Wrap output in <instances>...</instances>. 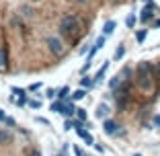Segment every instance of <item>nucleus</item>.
<instances>
[{
  "label": "nucleus",
  "mask_w": 160,
  "mask_h": 156,
  "mask_svg": "<svg viewBox=\"0 0 160 156\" xmlns=\"http://www.w3.org/2000/svg\"><path fill=\"white\" fill-rule=\"evenodd\" d=\"M138 84H140L144 90L152 88V66L146 64V62L138 66Z\"/></svg>",
  "instance_id": "obj_1"
},
{
  "label": "nucleus",
  "mask_w": 160,
  "mask_h": 156,
  "mask_svg": "<svg viewBox=\"0 0 160 156\" xmlns=\"http://www.w3.org/2000/svg\"><path fill=\"white\" fill-rule=\"evenodd\" d=\"M78 29H80V21H78L76 14H66V17L62 19V23H60L62 35H76Z\"/></svg>",
  "instance_id": "obj_2"
},
{
  "label": "nucleus",
  "mask_w": 160,
  "mask_h": 156,
  "mask_svg": "<svg viewBox=\"0 0 160 156\" xmlns=\"http://www.w3.org/2000/svg\"><path fill=\"white\" fill-rule=\"evenodd\" d=\"M45 43H47V48H49V52H53L56 56H60L64 52V41L60 37H47Z\"/></svg>",
  "instance_id": "obj_3"
},
{
  "label": "nucleus",
  "mask_w": 160,
  "mask_h": 156,
  "mask_svg": "<svg viewBox=\"0 0 160 156\" xmlns=\"http://www.w3.org/2000/svg\"><path fill=\"white\" fill-rule=\"evenodd\" d=\"M154 10H158L156 4H154V2H148V4L144 6V10H142V14H140V21H142V23H150L152 17H154Z\"/></svg>",
  "instance_id": "obj_4"
},
{
  "label": "nucleus",
  "mask_w": 160,
  "mask_h": 156,
  "mask_svg": "<svg viewBox=\"0 0 160 156\" xmlns=\"http://www.w3.org/2000/svg\"><path fill=\"white\" fill-rule=\"evenodd\" d=\"M103 128H105V133H109V136H115V133L119 132V125L115 121H111V119H107V121L103 123Z\"/></svg>",
  "instance_id": "obj_5"
},
{
  "label": "nucleus",
  "mask_w": 160,
  "mask_h": 156,
  "mask_svg": "<svg viewBox=\"0 0 160 156\" xmlns=\"http://www.w3.org/2000/svg\"><path fill=\"white\" fill-rule=\"evenodd\" d=\"M76 132H78V136L82 138V140H84L86 144H94V140H92V136H90L88 132H86L84 128H82V125H80V128H76Z\"/></svg>",
  "instance_id": "obj_6"
},
{
  "label": "nucleus",
  "mask_w": 160,
  "mask_h": 156,
  "mask_svg": "<svg viewBox=\"0 0 160 156\" xmlns=\"http://www.w3.org/2000/svg\"><path fill=\"white\" fill-rule=\"evenodd\" d=\"M107 115H109V107H107L105 103H101L99 107H97V117L103 119V117H107Z\"/></svg>",
  "instance_id": "obj_7"
},
{
  "label": "nucleus",
  "mask_w": 160,
  "mask_h": 156,
  "mask_svg": "<svg viewBox=\"0 0 160 156\" xmlns=\"http://www.w3.org/2000/svg\"><path fill=\"white\" fill-rule=\"evenodd\" d=\"M115 27H117V25H115V21H107V23H105V27H103V33L105 35H111L115 31Z\"/></svg>",
  "instance_id": "obj_8"
},
{
  "label": "nucleus",
  "mask_w": 160,
  "mask_h": 156,
  "mask_svg": "<svg viewBox=\"0 0 160 156\" xmlns=\"http://www.w3.org/2000/svg\"><path fill=\"white\" fill-rule=\"evenodd\" d=\"M62 113L66 115V117H72V115L76 113V107L72 103H68V105H64V109H62Z\"/></svg>",
  "instance_id": "obj_9"
},
{
  "label": "nucleus",
  "mask_w": 160,
  "mask_h": 156,
  "mask_svg": "<svg viewBox=\"0 0 160 156\" xmlns=\"http://www.w3.org/2000/svg\"><path fill=\"white\" fill-rule=\"evenodd\" d=\"M107 68H109V62H105L103 66H101V70L97 72V76H94V82H101V80H103V76H105V72H107Z\"/></svg>",
  "instance_id": "obj_10"
},
{
  "label": "nucleus",
  "mask_w": 160,
  "mask_h": 156,
  "mask_svg": "<svg viewBox=\"0 0 160 156\" xmlns=\"http://www.w3.org/2000/svg\"><path fill=\"white\" fill-rule=\"evenodd\" d=\"M84 97H86V90L84 88H78V90L72 93V101H80V99H84Z\"/></svg>",
  "instance_id": "obj_11"
},
{
  "label": "nucleus",
  "mask_w": 160,
  "mask_h": 156,
  "mask_svg": "<svg viewBox=\"0 0 160 156\" xmlns=\"http://www.w3.org/2000/svg\"><path fill=\"white\" fill-rule=\"evenodd\" d=\"M146 37H148L146 29H142V31H138V33H136V41L138 43H144V41H146Z\"/></svg>",
  "instance_id": "obj_12"
},
{
  "label": "nucleus",
  "mask_w": 160,
  "mask_h": 156,
  "mask_svg": "<svg viewBox=\"0 0 160 156\" xmlns=\"http://www.w3.org/2000/svg\"><path fill=\"white\" fill-rule=\"evenodd\" d=\"M136 14H127V19H125V25H127V29H133L136 27Z\"/></svg>",
  "instance_id": "obj_13"
},
{
  "label": "nucleus",
  "mask_w": 160,
  "mask_h": 156,
  "mask_svg": "<svg viewBox=\"0 0 160 156\" xmlns=\"http://www.w3.org/2000/svg\"><path fill=\"white\" fill-rule=\"evenodd\" d=\"M80 84H82V88H90V86L94 84V80L90 78V76H84V78L80 80Z\"/></svg>",
  "instance_id": "obj_14"
},
{
  "label": "nucleus",
  "mask_w": 160,
  "mask_h": 156,
  "mask_svg": "<svg viewBox=\"0 0 160 156\" xmlns=\"http://www.w3.org/2000/svg\"><path fill=\"white\" fill-rule=\"evenodd\" d=\"M119 82H121V76H115V78H113V80H111V82H109V88H117V86H119Z\"/></svg>",
  "instance_id": "obj_15"
},
{
  "label": "nucleus",
  "mask_w": 160,
  "mask_h": 156,
  "mask_svg": "<svg viewBox=\"0 0 160 156\" xmlns=\"http://www.w3.org/2000/svg\"><path fill=\"white\" fill-rule=\"evenodd\" d=\"M123 56H125V48H123V45H119L117 52H115V60H121Z\"/></svg>",
  "instance_id": "obj_16"
},
{
  "label": "nucleus",
  "mask_w": 160,
  "mask_h": 156,
  "mask_svg": "<svg viewBox=\"0 0 160 156\" xmlns=\"http://www.w3.org/2000/svg\"><path fill=\"white\" fill-rule=\"evenodd\" d=\"M62 109H64V103H60V101L52 103V111H58V113H62Z\"/></svg>",
  "instance_id": "obj_17"
},
{
  "label": "nucleus",
  "mask_w": 160,
  "mask_h": 156,
  "mask_svg": "<svg viewBox=\"0 0 160 156\" xmlns=\"http://www.w3.org/2000/svg\"><path fill=\"white\" fill-rule=\"evenodd\" d=\"M68 93H70V88L68 86H64V88H60V93H58V99H66Z\"/></svg>",
  "instance_id": "obj_18"
},
{
  "label": "nucleus",
  "mask_w": 160,
  "mask_h": 156,
  "mask_svg": "<svg viewBox=\"0 0 160 156\" xmlns=\"http://www.w3.org/2000/svg\"><path fill=\"white\" fill-rule=\"evenodd\" d=\"M76 115H78L80 121H86V111L84 109H76Z\"/></svg>",
  "instance_id": "obj_19"
},
{
  "label": "nucleus",
  "mask_w": 160,
  "mask_h": 156,
  "mask_svg": "<svg viewBox=\"0 0 160 156\" xmlns=\"http://www.w3.org/2000/svg\"><path fill=\"white\" fill-rule=\"evenodd\" d=\"M6 66V53L4 49H0V68H4Z\"/></svg>",
  "instance_id": "obj_20"
},
{
  "label": "nucleus",
  "mask_w": 160,
  "mask_h": 156,
  "mask_svg": "<svg viewBox=\"0 0 160 156\" xmlns=\"http://www.w3.org/2000/svg\"><path fill=\"white\" fill-rule=\"evenodd\" d=\"M58 93H60L58 88H49V90L45 93V97H49V99H53V97H58Z\"/></svg>",
  "instance_id": "obj_21"
},
{
  "label": "nucleus",
  "mask_w": 160,
  "mask_h": 156,
  "mask_svg": "<svg viewBox=\"0 0 160 156\" xmlns=\"http://www.w3.org/2000/svg\"><path fill=\"white\" fill-rule=\"evenodd\" d=\"M12 93H14L17 97H25V90H23V88H17V86L12 88Z\"/></svg>",
  "instance_id": "obj_22"
},
{
  "label": "nucleus",
  "mask_w": 160,
  "mask_h": 156,
  "mask_svg": "<svg viewBox=\"0 0 160 156\" xmlns=\"http://www.w3.org/2000/svg\"><path fill=\"white\" fill-rule=\"evenodd\" d=\"M29 107H33V109H39V107H41V103H39V101H29Z\"/></svg>",
  "instance_id": "obj_23"
},
{
  "label": "nucleus",
  "mask_w": 160,
  "mask_h": 156,
  "mask_svg": "<svg viewBox=\"0 0 160 156\" xmlns=\"http://www.w3.org/2000/svg\"><path fill=\"white\" fill-rule=\"evenodd\" d=\"M39 88H41V84H39V82H37V84H31V86H29V90H31V93H35V90H39Z\"/></svg>",
  "instance_id": "obj_24"
},
{
  "label": "nucleus",
  "mask_w": 160,
  "mask_h": 156,
  "mask_svg": "<svg viewBox=\"0 0 160 156\" xmlns=\"http://www.w3.org/2000/svg\"><path fill=\"white\" fill-rule=\"evenodd\" d=\"M17 103H19V105H25V103H27V97H19V99H17Z\"/></svg>",
  "instance_id": "obj_25"
},
{
  "label": "nucleus",
  "mask_w": 160,
  "mask_h": 156,
  "mask_svg": "<svg viewBox=\"0 0 160 156\" xmlns=\"http://www.w3.org/2000/svg\"><path fill=\"white\" fill-rule=\"evenodd\" d=\"M154 125H156V128H160V115H154Z\"/></svg>",
  "instance_id": "obj_26"
},
{
  "label": "nucleus",
  "mask_w": 160,
  "mask_h": 156,
  "mask_svg": "<svg viewBox=\"0 0 160 156\" xmlns=\"http://www.w3.org/2000/svg\"><path fill=\"white\" fill-rule=\"evenodd\" d=\"M4 123H6V125H14V121H12L10 117H6V119H4Z\"/></svg>",
  "instance_id": "obj_27"
},
{
  "label": "nucleus",
  "mask_w": 160,
  "mask_h": 156,
  "mask_svg": "<svg viewBox=\"0 0 160 156\" xmlns=\"http://www.w3.org/2000/svg\"><path fill=\"white\" fill-rule=\"evenodd\" d=\"M154 27H156V29H160V19H158V21L154 23Z\"/></svg>",
  "instance_id": "obj_28"
},
{
  "label": "nucleus",
  "mask_w": 160,
  "mask_h": 156,
  "mask_svg": "<svg viewBox=\"0 0 160 156\" xmlns=\"http://www.w3.org/2000/svg\"><path fill=\"white\" fill-rule=\"evenodd\" d=\"M4 119H6V117H4V113H2V111H0V121H4Z\"/></svg>",
  "instance_id": "obj_29"
},
{
  "label": "nucleus",
  "mask_w": 160,
  "mask_h": 156,
  "mask_svg": "<svg viewBox=\"0 0 160 156\" xmlns=\"http://www.w3.org/2000/svg\"><path fill=\"white\" fill-rule=\"evenodd\" d=\"M76 2H80V4H82V2H86V0H76Z\"/></svg>",
  "instance_id": "obj_30"
},
{
  "label": "nucleus",
  "mask_w": 160,
  "mask_h": 156,
  "mask_svg": "<svg viewBox=\"0 0 160 156\" xmlns=\"http://www.w3.org/2000/svg\"><path fill=\"white\" fill-rule=\"evenodd\" d=\"M142 2H146V4H148V2H152V0H142Z\"/></svg>",
  "instance_id": "obj_31"
},
{
  "label": "nucleus",
  "mask_w": 160,
  "mask_h": 156,
  "mask_svg": "<svg viewBox=\"0 0 160 156\" xmlns=\"http://www.w3.org/2000/svg\"><path fill=\"white\" fill-rule=\"evenodd\" d=\"M33 156H41V154H39V152H35V154H33Z\"/></svg>",
  "instance_id": "obj_32"
},
{
  "label": "nucleus",
  "mask_w": 160,
  "mask_h": 156,
  "mask_svg": "<svg viewBox=\"0 0 160 156\" xmlns=\"http://www.w3.org/2000/svg\"><path fill=\"white\" fill-rule=\"evenodd\" d=\"M133 156H142V154H133Z\"/></svg>",
  "instance_id": "obj_33"
},
{
  "label": "nucleus",
  "mask_w": 160,
  "mask_h": 156,
  "mask_svg": "<svg viewBox=\"0 0 160 156\" xmlns=\"http://www.w3.org/2000/svg\"><path fill=\"white\" fill-rule=\"evenodd\" d=\"M58 156H62V154H58Z\"/></svg>",
  "instance_id": "obj_34"
}]
</instances>
